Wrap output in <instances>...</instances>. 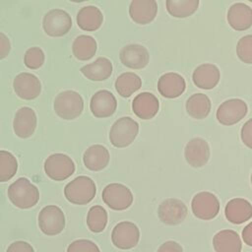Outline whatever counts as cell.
I'll use <instances>...</instances> for the list:
<instances>
[{"label": "cell", "instance_id": "1", "mask_svg": "<svg viewBox=\"0 0 252 252\" xmlns=\"http://www.w3.org/2000/svg\"><path fill=\"white\" fill-rule=\"evenodd\" d=\"M8 198L19 209L34 207L39 200V191L28 178L20 177L8 188Z\"/></svg>", "mask_w": 252, "mask_h": 252}, {"label": "cell", "instance_id": "2", "mask_svg": "<svg viewBox=\"0 0 252 252\" xmlns=\"http://www.w3.org/2000/svg\"><path fill=\"white\" fill-rule=\"evenodd\" d=\"M94 181L89 176L81 175L67 183L64 188L65 198L75 205H87L95 196Z\"/></svg>", "mask_w": 252, "mask_h": 252}, {"label": "cell", "instance_id": "3", "mask_svg": "<svg viewBox=\"0 0 252 252\" xmlns=\"http://www.w3.org/2000/svg\"><path fill=\"white\" fill-rule=\"evenodd\" d=\"M55 113L62 119L73 120L81 115L84 109V99L75 91H63L54 99Z\"/></svg>", "mask_w": 252, "mask_h": 252}, {"label": "cell", "instance_id": "4", "mask_svg": "<svg viewBox=\"0 0 252 252\" xmlns=\"http://www.w3.org/2000/svg\"><path fill=\"white\" fill-rule=\"evenodd\" d=\"M139 133V124L131 117L124 116L117 119L110 128L109 141L116 148L131 145Z\"/></svg>", "mask_w": 252, "mask_h": 252}, {"label": "cell", "instance_id": "5", "mask_svg": "<svg viewBox=\"0 0 252 252\" xmlns=\"http://www.w3.org/2000/svg\"><path fill=\"white\" fill-rule=\"evenodd\" d=\"M44 172L52 180L63 181L75 172L73 159L61 153L50 155L44 161Z\"/></svg>", "mask_w": 252, "mask_h": 252}, {"label": "cell", "instance_id": "6", "mask_svg": "<svg viewBox=\"0 0 252 252\" xmlns=\"http://www.w3.org/2000/svg\"><path fill=\"white\" fill-rule=\"evenodd\" d=\"M39 229L49 236L57 235L65 227V215L63 211L55 205H48L41 209L38 214Z\"/></svg>", "mask_w": 252, "mask_h": 252}, {"label": "cell", "instance_id": "7", "mask_svg": "<svg viewBox=\"0 0 252 252\" xmlns=\"http://www.w3.org/2000/svg\"><path fill=\"white\" fill-rule=\"evenodd\" d=\"M101 197L104 204L114 211L126 210L133 203L131 190L120 183H110L106 185L102 190Z\"/></svg>", "mask_w": 252, "mask_h": 252}, {"label": "cell", "instance_id": "8", "mask_svg": "<svg viewBox=\"0 0 252 252\" xmlns=\"http://www.w3.org/2000/svg\"><path fill=\"white\" fill-rule=\"evenodd\" d=\"M42 28L44 32L49 36H63L67 34L72 28L71 16L64 10L52 9L44 15Z\"/></svg>", "mask_w": 252, "mask_h": 252}, {"label": "cell", "instance_id": "9", "mask_svg": "<svg viewBox=\"0 0 252 252\" xmlns=\"http://www.w3.org/2000/svg\"><path fill=\"white\" fill-rule=\"evenodd\" d=\"M191 209L196 218L204 220H213L220 212V201L215 194L203 191L193 197Z\"/></svg>", "mask_w": 252, "mask_h": 252}, {"label": "cell", "instance_id": "10", "mask_svg": "<svg viewBox=\"0 0 252 252\" xmlns=\"http://www.w3.org/2000/svg\"><path fill=\"white\" fill-rule=\"evenodd\" d=\"M247 111L248 106L244 100L240 98H230L223 101L219 106L216 117L220 124L230 126L238 123L244 118Z\"/></svg>", "mask_w": 252, "mask_h": 252}, {"label": "cell", "instance_id": "11", "mask_svg": "<svg viewBox=\"0 0 252 252\" xmlns=\"http://www.w3.org/2000/svg\"><path fill=\"white\" fill-rule=\"evenodd\" d=\"M140 239L138 226L128 220L117 223L111 232V241L115 247L122 250L134 248Z\"/></svg>", "mask_w": 252, "mask_h": 252}, {"label": "cell", "instance_id": "12", "mask_svg": "<svg viewBox=\"0 0 252 252\" xmlns=\"http://www.w3.org/2000/svg\"><path fill=\"white\" fill-rule=\"evenodd\" d=\"M187 213L186 205L176 198L165 199L158 208L159 220L167 225H177L181 223L185 220Z\"/></svg>", "mask_w": 252, "mask_h": 252}, {"label": "cell", "instance_id": "13", "mask_svg": "<svg viewBox=\"0 0 252 252\" xmlns=\"http://www.w3.org/2000/svg\"><path fill=\"white\" fill-rule=\"evenodd\" d=\"M13 88L16 94L26 100L36 98L41 92L39 79L31 73H20L13 81Z\"/></svg>", "mask_w": 252, "mask_h": 252}, {"label": "cell", "instance_id": "14", "mask_svg": "<svg viewBox=\"0 0 252 252\" xmlns=\"http://www.w3.org/2000/svg\"><path fill=\"white\" fill-rule=\"evenodd\" d=\"M119 57L121 63L130 69H143L150 61L148 49L138 43H132L122 47Z\"/></svg>", "mask_w": 252, "mask_h": 252}, {"label": "cell", "instance_id": "15", "mask_svg": "<svg viewBox=\"0 0 252 252\" xmlns=\"http://www.w3.org/2000/svg\"><path fill=\"white\" fill-rule=\"evenodd\" d=\"M117 107V100L114 94L107 90L97 91L91 98L90 109L94 116L106 118L111 116Z\"/></svg>", "mask_w": 252, "mask_h": 252}, {"label": "cell", "instance_id": "16", "mask_svg": "<svg viewBox=\"0 0 252 252\" xmlns=\"http://www.w3.org/2000/svg\"><path fill=\"white\" fill-rule=\"evenodd\" d=\"M184 157L191 166H204L210 158V147L208 142L199 137L191 139L185 146Z\"/></svg>", "mask_w": 252, "mask_h": 252}, {"label": "cell", "instance_id": "17", "mask_svg": "<svg viewBox=\"0 0 252 252\" xmlns=\"http://www.w3.org/2000/svg\"><path fill=\"white\" fill-rule=\"evenodd\" d=\"M37 117L34 110L31 107H21L15 114L13 129L15 134L23 139L30 138L35 131Z\"/></svg>", "mask_w": 252, "mask_h": 252}, {"label": "cell", "instance_id": "18", "mask_svg": "<svg viewBox=\"0 0 252 252\" xmlns=\"http://www.w3.org/2000/svg\"><path fill=\"white\" fill-rule=\"evenodd\" d=\"M159 108L158 99L149 92H143L136 95L132 101V109L136 116L141 119L149 120L154 118Z\"/></svg>", "mask_w": 252, "mask_h": 252}, {"label": "cell", "instance_id": "19", "mask_svg": "<svg viewBox=\"0 0 252 252\" xmlns=\"http://www.w3.org/2000/svg\"><path fill=\"white\" fill-rule=\"evenodd\" d=\"M158 4L155 0H133L129 6L130 18L139 25H147L155 20Z\"/></svg>", "mask_w": 252, "mask_h": 252}, {"label": "cell", "instance_id": "20", "mask_svg": "<svg viewBox=\"0 0 252 252\" xmlns=\"http://www.w3.org/2000/svg\"><path fill=\"white\" fill-rule=\"evenodd\" d=\"M220 69L211 63L199 65L192 74V80L195 86L203 90H212L220 82Z\"/></svg>", "mask_w": 252, "mask_h": 252}, {"label": "cell", "instance_id": "21", "mask_svg": "<svg viewBox=\"0 0 252 252\" xmlns=\"http://www.w3.org/2000/svg\"><path fill=\"white\" fill-rule=\"evenodd\" d=\"M185 89V79L177 73H165L158 81V91L166 98H175L180 96Z\"/></svg>", "mask_w": 252, "mask_h": 252}, {"label": "cell", "instance_id": "22", "mask_svg": "<svg viewBox=\"0 0 252 252\" xmlns=\"http://www.w3.org/2000/svg\"><path fill=\"white\" fill-rule=\"evenodd\" d=\"M226 220L233 224H241L252 218V205L243 198H234L224 208Z\"/></svg>", "mask_w": 252, "mask_h": 252}, {"label": "cell", "instance_id": "23", "mask_svg": "<svg viewBox=\"0 0 252 252\" xmlns=\"http://www.w3.org/2000/svg\"><path fill=\"white\" fill-rule=\"evenodd\" d=\"M227 22L235 31H246L252 26V8L242 2L231 5L227 11Z\"/></svg>", "mask_w": 252, "mask_h": 252}, {"label": "cell", "instance_id": "24", "mask_svg": "<svg viewBox=\"0 0 252 252\" xmlns=\"http://www.w3.org/2000/svg\"><path fill=\"white\" fill-rule=\"evenodd\" d=\"M109 152L102 145H93L89 147L83 156L85 166L92 171H99L104 169L109 162Z\"/></svg>", "mask_w": 252, "mask_h": 252}, {"label": "cell", "instance_id": "25", "mask_svg": "<svg viewBox=\"0 0 252 252\" xmlns=\"http://www.w3.org/2000/svg\"><path fill=\"white\" fill-rule=\"evenodd\" d=\"M216 252H241L242 243L239 234L232 229H222L213 238Z\"/></svg>", "mask_w": 252, "mask_h": 252}, {"label": "cell", "instance_id": "26", "mask_svg": "<svg viewBox=\"0 0 252 252\" xmlns=\"http://www.w3.org/2000/svg\"><path fill=\"white\" fill-rule=\"evenodd\" d=\"M112 63L106 57H98L94 62L81 68V73L89 80L99 82L108 79L112 74Z\"/></svg>", "mask_w": 252, "mask_h": 252}, {"label": "cell", "instance_id": "27", "mask_svg": "<svg viewBox=\"0 0 252 252\" xmlns=\"http://www.w3.org/2000/svg\"><path fill=\"white\" fill-rule=\"evenodd\" d=\"M78 27L86 32H94L98 30L103 22L101 11L95 6H85L77 14Z\"/></svg>", "mask_w": 252, "mask_h": 252}, {"label": "cell", "instance_id": "28", "mask_svg": "<svg viewBox=\"0 0 252 252\" xmlns=\"http://www.w3.org/2000/svg\"><path fill=\"white\" fill-rule=\"evenodd\" d=\"M186 111L187 113L195 119L206 118L212 107L211 99L205 94H194L186 101Z\"/></svg>", "mask_w": 252, "mask_h": 252}, {"label": "cell", "instance_id": "29", "mask_svg": "<svg viewBox=\"0 0 252 252\" xmlns=\"http://www.w3.org/2000/svg\"><path fill=\"white\" fill-rule=\"evenodd\" d=\"M97 44L95 39L87 34L77 36L72 43V51L74 56L81 61L90 60L96 52Z\"/></svg>", "mask_w": 252, "mask_h": 252}, {"label": "cell", "instance_id": "30", "mask_svg": "<svg viewBox=\"0 0 252 252\" xmlns=\"http://www.w3.org/2000/svg\"><path fill=\"white\" fill-rule=\"evenodd\" d=\"M142 87L141 78L132 72H125L119 75L115 81V89L122 97H129Z\"/></svg>", "mask_w": 252, "mask_h": 252}, {"label": "cell", "instance_id": "31", "mask_svg": "<svg viewBox=\"0 0 252 252\" xmlns=\"http://www.w3.org/2000/svg\"><path fill=\"white\" fill-rule=\"evenodd\" d=\"M199 0H166L167 12L174 18H187L193 15L198 7Z\"/></svg>", "mask_w": 252, "mask_h": 252}, {"label": "cell", "instance_id": "32", "mask_svg": "<svg viewBox=\"0 0 252 252\" xmlns=\"http://www.w3.org/2000/svg\"><path fill=\"white\" fill-rule=\"evenodd\" d=\"M107 224V212L99 205L93 206L87 215V225L92 232L99 233Z\"/></svg>", "mask_w": 252, "mask_h": 252}, {"label": "cell", "instance_id": "33", "mask_svg": "<svg viewBox=\"0 0 252 252\" xmlns=\"http://www.w3.org/2000/svg\"><path fill=\"white\" fill-rule=\"evenodd\" d=\"M18 170V161L15 156L8 151H0V182L9 181Z\"/></svg>", "mask_w": 252, "mask_h": 252}, {"label": "cell", "instance_id": "34", "mask_svg": "<svg viewBox=\"0 0 252 252\" xmlns=\"http://www.w3.org/2000/svg\"><path fill=\"white\" fill-rule=\"evenodd\" d=\"M44 52L41 48L33 46L29 48L24 56V63L27 68L36 70L40 68L44 63Z\"/></svg>", "mask_w": 252, "mask_h": 252}, {"label": "cell", "instance_id": "35", "mask_svg": "<svg viewBox=\"0 0 252 252\" xmlns=\"http://www.w3.org/2000/svg\"><path fill=\"white\" fill-rule=\"evenodd\" d=\"M238 58L246 64H252V34L242 36L236 45Z\"/></svg>", "mask_w": 252, "mask_h": 252}, {"label": "cell", "instance_id": "36", "mask_svg": "<svg viewBox=\"0 0 252 252\" xmlns=\"http://www.w3.org/2000/svg\"><path fill=\"white\" fill-rule=\"evenodd\" d=\"M67 252H100L98 246L88 239H78L71 242Z\"/></svg>", "mask_w": 252, "mask_h": 252}, {"label": "cell", "instance_id": "37", "mask_svg": "<svg viewBox=\"0 0 252 252\" xmlns=\"http://www.w3.org/2000/svg\"><path fill=\"white\" fill-rule=\"evenodd\" d=\"M240 137L243 144L252 150V118L247 120L242 126Z\"/></svg>", "mask_w": 252, "mask_h": 252}, {"label": "cell", "instance_id": "38", "mask_svg": "<svg viewBox=\"0 0 252 252\" xmlns=\"http://www.w3.org/2000/svg\"><path fill=\"white\" fill-rule=\"evenodd\" d=\"M6 252H34V249L29 242L19 240L10 244Z\"/></svg>", "mask_w": 252, "mask_h": 252}, {"label": "cell", "instance_id": "39", "mask_svg": "<svg viewBox=\"0 0 252 252\" xmlns=\"http://www.w3.org/2000/svg\"><path fill=\"white\" fill-rule=\"evenodd\" d=\"M11 50V42L8 36L0 32V60L6 58Z\"/></svg>", "mask_w": 252, "mask_h": 252}, {"label": "cell", "instance_id": "40", "mask_svg": "<svg viewBox=\"0 0 252 252\" xmlns=\"http://www.w3.org/2000/svg\"><path fill=\"white\" fill-rule=\"evenodd\" d=\"M157 252H183L182 246L173 240H168L162 243Z\"/></svg>", "mask_w": 252, "mask_h": 252}, {"label": "cell", "instance_id": "41", "mask_svg": "<svg viewBox=\"0 0 252 252\" xmlns=\"http://www.w3.org/2000/svg\"><path fill=\"white\" fill-rule=\"evenodd\" d=\"M242 240L245 244L252 247V221L249 222L242 230Z\"/></svg>", "mask_w": 252, "mask_h": 252}, {"label": "cell", "instance_id": "42", "mask_svg": "<svg viewBox=\"0 0 252 252\" xmlns=\"http://www.w3.org/2000/svg\"><path fill=\"white\" fill-rule=\"evenodd\" d=\"M251 184H252V173H251Z\"/></svg>", "mask_w": 252, "mask_h": 252}]
</instances>
